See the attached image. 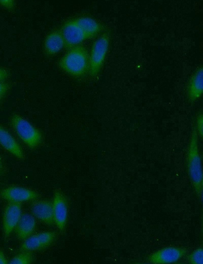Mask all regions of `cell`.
<instances>
[{
  "instance_id": "25",
  "label": "cell",
  "mask_w": 203,
  "mask_h": 264,
  "mask_svg": "<svg viewBox=\"0 0 203 264\" xmlns=\"http://www.w3.org/2000/svg\"><path fill=\"white\" fill-rule=\"evenodd\" d=\"M4 173V165H3L2 160L0 157V176L3 175Z\"/></svg>"
},
{
  "instance_id": "4",
  "label": "cell",
  "mask_w": 203,
  "mask_h": 264,
  "mask_svg": "<svg viewBox=\"0 0 203 264\" xmlns=\"http://www.w3.org/2000/svg\"><path fill=\"white\" fill-rule=\"evenodd\" d=\"M109 45V36L103 34L93 44L89 55V73L95 76L99 72L105 61Z\"/></svg>"
},
{
  "instance_id": "5",
  "label": "cell",
  "mask_w": 203,
  "mask_h": 264,
  "mask_svg": "<svg viewBox=\"0 0 203 264\" xmlns=\"http://www.w3.org/2000/svg\"><path fill=\"white\" fill-rule=\"evenodd\" d=\"M186 253V250L182 247H166L151 254L148 260L154 264L174 263L182 259Z\"/></svg>"
},
{
  "instance_id": "7",
  "label": "cell",
  "mask_w": 203,
  "mask_h": 264,
  "mask_svg": "<svg viewBox=\"0 0 203 264\" xmlns=\"http://www.w3.org/2000/svg\"><path fill=\"white\" fill-rule=\"evenodd\" d=\"M0 196L9 202L21 203L37 199L38 193L31 189L16 186H11L2 189Z\"/></svg>"
},
{
  "instance_id": "14",
  "label": "cell",
  "mask_w": 203,
  "mask_h": 264,
  "mask_svg": "<svg viewBox=\"0 0 203 264\" xmlns=\"http://www.w3.org/2000/svg\"><path fill=\"white\" fill-rule=\"evenodd\" d=\"M203 70L199 68L191 78L188 89L189 98L195 101L201 95L203 89Z\"/></svg>"
},
{
  "instance_id": "20",
  "label": "cell",
  "mask_w": 203,
  "mask_h": 264,
  "mask_svg": "<svg viewBox=\"0 0 203 264\" xmlns=\"http://www.w3.org/2000/svg\"><path fill=\"white\" fill-rule=\"evenodd\" d=\"M9 89L8 83L4 81L0 82V102L4 98Z\"/></svg>"
},
{
  "instance_id": "3",
  "label": "cell",
  "mask_w": 203,
  "mask_h": 264,
  "mask_svg": "<svg viewBox=\"0 0 203 264\" xmlns=\"http://www.w3.org/2000/svg\"><path fill=\"white\" fill-rule=\"evenodd\" d=\"M11 123L20 139L30 148H35L41 142L40 132L28 121L19 115H13Z\"/></svg>"
},
{
  "instance_id": "12",
  "label": "cell",
  "mask_w": 203,
  "mask_h": 264,
  "mask_svg": "<svg viewBox=\"0 0 203 264\" xmlns=\"http://www.w3.org/2000/svg\"><path fill=\"white\" fill-rule=\"evenodd\" d=\"M0 145L18 158H24L23 151L18 143L12 135L1 126H0Z\"/></svg>"
},
{
  "instance_id": "9",
  "label": "cell",
  "mask_w": 203,
  "mask_h": 264,
  "mask_svg": "<svg viewBox=\"0 0 203 264\" xmlns=\"http://www.w3.org/2000/svg\"><path fill=\"white\" fill-rule=\"evenodd\" d=\"M53 210L54 222L60 230H64L67 221V205L64 195L59 190L54 194Z\"/></svg>"
},
{
  "instance_id": "19",
  "label": "cell",
  "mask_w": 203,
  "mask_h": 264,
  "mask_svg": "<svg viewBox=\"0 0 203 264\" xmlns=\"http://www.w3.org/2000/svg\"><path fill=\"white\" fill-rule=\"evenodd\" d=\"M203 251L202 248L194 250L188 257L189 262L192 264L202 263Z\"/></svg>"
},
{
  "instance_id": "8",
  "label": "cell",
  "mask_w": 203,
  "mask_h": 264,
  "mask_svg": "<svg viewBox=\"0 0 203 264\" xmlns=\"http://www.w3.org/2000/svg\"><path fill=\"white\" fill-rule=\"evenodd\" d=\"M22 215L20 203L9 202L3 214V230L5 237L8 238L15 229Z\"/></svg>"
},
{
  "instance_id": "10",
  "label": "cell",
  "mask_w": 203,
  "mask_h": 264,
  "mask_svg": "<svg viewBox=\"0 0 203 264\" xmlns=\"http://www.w3.org/2000/svg\"><path fill=\"white\" fill-rule=\"evenodd\" d=\"M31 212L37 218L48 225L54 222L53 203L47 200L34 202L31 207Z\"/></svg>"
},
{
  "instance_id": "2",
  "label": "cell",
  "mask_w": 203,
  "mask_h": 264,
  "mask_svg": "<svg viewBox=\"0 0 203 264\" xmlns=\"http://www.w3.org/2000/svg\"><path fill=\"white\" fill-rule=\"evenodd\" d=\"M187 168L190 180L198 196H202V171L196 130L193 131L187 154Z\"/></svg>"
},
{
  "instance_id": "11",
  "label": "cell",
  "mask_w": 203,
  "mask_h": 264,
  "mask_svg": "<svg viewBox=\"0 0 203 264\" xmlns=\"http://www.w3.org/2000/svg\"><path fill=\"white\" fill-rule=\"evenodd\" d=\"M36 227L35 218L29 214L24 213L22 214L14 229L17 237L21 240H25L32 235Z\"/></svg>"
},
{
  "instance_id": "21",
  "label": "cell",
  "mask_w": 203,
  "mask_h": 264,
  "mask_svg": "<svg viewBox=\"0 0 203 264\" xmlns=\"http://www.w3.org/2000/svg\"><path fill=\"white\" fill-rule=\"evenodd\" d=\"M0 6L8 9L14 7L15 3L12 0H0Z\"/></svg>"
},
{
  "instance_id": "24",
  "label": "cell",
  "mask_w": 203,
  "mask_h": 264,
  "mask_svg": "<svg viewBox=\"0 0 203 264\" xmlns=\"http://www.w3.org/2000/svg\"><path fill=\"white\" fill-rule=\"evenodd\" d=\"M8 262L3 251L0 250V264H7Z\"/></svg>"
},
{
  "instance_id": "13",
  "label": "cell",
  "mask_w": 203,
  "mask_h": 264,
  "mask_svg": "<svg viewBox=\"0 0 203 264\" xmlns=\"http://www.w3.org/2000/svg\"><path fill=\"white\" fill-rule=\"evenodd\" d=\"M64 47V42L60 30L50 32L44 42V50L48 55H53Z\"/></svg>"
},
{
  "instance_id": "17",
  "label": "cell",
  "mask_w": 203,
  "mask_h": 264,
  "mask_svg": "<svg viewBox=\"0 0 203 264\" xmlns=\"http://www.w3.org/2000/svg\"><path fill=\"white\" fill-rule=\"evenodd\" d=\"M33 256L30 251H22L15 255L9 261L12 264H29L33 261Z\"/></svg>"
},
{
  "instance_id": "18",
  "label": "cell",
  "mask_w": 203,
  "mask_h": 264,
  "mask_svg": "<svg viewBox=\"0 0 203 264\" xmlns=\"http://www.w3.org/2000/svg\"><path fill=\"white\" fill-rule=\"evenodd\" d=\"M37 235L44 249L50 245L56 237V233L53 232H44Z\"/></svg>"
},
{
  "instance_id": "15",
  "label": "cell",
  "mask_w": 203,
  "mask_h": 264,
  "mask_svg": "<svg viewBox=\"0 0 203 264\" xmlns=\"http://www.w3.org/2000/svg\"><path fill=\"white\" fill-rule=\"evenodd\" d=\"M74 20L89 39L93 38L101 30L99 23L90 17H80Z\"/></svg>"
},
{
  "instance_id": "23",
  "label": "cell",
  "mask_w": 203,
  "mask_h": 264,
  "mask_svg": "<svg viewBox=\"0 0 203 264\" xmlns=\"http://www.w3.org/2000/svg\"><path fill=\"white\" fill-rule=\"evenodd\" d=\"M8 71L2 68H0V82L4 81L9 77Z\"/></svg>"
},
{
  "instance_id": "16",
  "label": "cell",
  "mask_w": 203,
  "mask_h": 264,
  "mask_svg": "<svg viewBox=\"0 0 203 264\" xmlns=\"http://www.w3.org/2000/svg\"><path fill=\"white\" fill-rule=\"evenodd\" d=\"M37 234L31 235L24 240L20 247L21 251H32L43 249Z\"/></svg>"
},
{
  "instance_id": "22",
  "label": "cell",
  "mask_w": 203,
  "mask_h": 264,
  "mask_svg": "<svg viewBox=\"0 0 203 264\" xmlns=\"http://www.w3.org/2000/svg\"><path fill=\"white\" fill-rule=\"evenodd\" d=\"M202 115L201 114L198 116L197 119V128L200 136H202Z\"/></svg>"
},
{
  "instance_id": "1",
  "label": "cell",
  "mask_w": 203,
  "mask_h": 264,
  "mask_svg": "<svg viewBox=\"0 0 203 264\" xmlns=\"http://www.w3.org/2000/svg\"><path fill=\"white\" fill-rule=\"evenodd\" d=\"M60 68L75 77H81L89 72V55L82 46H77L70 50L58 62Z\"/></svg>"
},
{
  "instance_id": "6",
  "label": "cell",
  "mask_w": 203,
  "mask_h": 264,
  "mask_svg": "<svg viewBox=\"0 0 203 264\" xmlns=\"http://www.w3.org/2000/svg\"><path fill=\"white\" fill-rule=\"evenodd\" d=\"M64 42V47L71 49L88 37L76 23L74 19L65 23L60 30Z\"/></svg>"
}]
</instances>
